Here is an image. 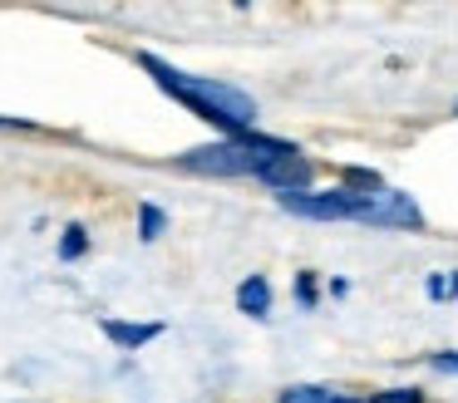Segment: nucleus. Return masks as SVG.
<instances>
[{
  "instance_id": "obj_14",
  "label": "nucleus",
  "mask_w": 458,
  "mask_h": 403,
  "mask_svg": "<svg viewBox=\"0 0 458 403\" xmlns=\"http://www.w3.org/2000/svg\"><path fill=\"white\" fill-rule=\"evenodd\" d=\"M454 113H458V108H454Z\"/></svg>"
},
{
  "instance_id": "obj_4",
  "label": "nucleus",
  "mask_w": 458,
  "mask_h": 403,
  "mask_svg": "<svg viewBox=\"0 0 458 403\" xmlns=\"http://www.w3.org/2000/svg\"><path fill=\"white\" fill-rule=\"evenodd\" d=\"M365 226H379V231H424V206L409 192H399V187L385 182L379 192H369Z\"/></svg>"
},
{
  "instance_id": "obj_13",
  "label": "nucleus",
  "mask_w": 458,
  "mask_h": 403,
  "mask_svg": "<svg viewBox=\"0 0 458 403\" xmlns=\"http://www.w3.org/2000/svg\"><path fill=\"white\" fill-rule=\"evenodd\" d=\"M428 369H438V374H458V349H438V354H428Z\"/></svg>"
},
{
  "instance_id": "obj_9",
  "label": "nucleus",
  "mask_w": 458,
  "mask_h": 403,
  "mask_svg": "<svg viewBox=\"0 0 458 403\" xmlns=\"http://www.w3.org/2000/svg\"><path fill=\"white\" fill-rule=\"evenodd\" d=\"M163 231H168V212L153 206V202H143L139 206V236H143V241H158Z\"/></svg>"
},
{
  "instance_id": "obj_5",
  "label": "nucleus",
  "mask_w": 458,
  "mask_h": 403,
  "mask_svg": "<svg viewBox=\"0 0 458 403\" xmlns=\"http://www.w3.org/2000/svg\"><path fill=\"white\" fill-rule=\"evenodd\" d=\"M276 403H365V393L350 383H286L276 389Z\"/></svg>"
},
{
  "instance_id": "obj_2",
  "label": "nucleus",
  "mask_w": 458,
  "mask_h": 403,
  "mask_svg": "<svg viewBox=\"0 0 458 403\" xmlns=\"http://www.w3.org/2000/svg\"><path fill=\"white\" fill-rule=\"evenodd\" d=\"M139 69H148V79L163 88L168 98H178L188 113H198L202 123H212L222 138H242V133H257V98L247 88L227 84V79H208V74H188V69L168 64V59L139 49Z\"/></svg>"
},
{
  "instance_id": "obj_6",
  "label": "nucleus",
  "mask_w": 458,
  "mask_h": 403,
  "mask_svg": "<svg viewBox=\"0 0 458 403\" xmlns=\"http://www.w3.org/2000/svg\"><path fill=\"white\" fill-rule=\"evenodd\" d=\"M104 334H109V344H119V349H143V344H153L163 334V324L158 320H143V324H133V320H104Z\"/></svg>"
},
{
  "instance_id": "obj_8",
  "label": "nucleus",
  "mask_w": 458,
  "mask_h": 403,
  "mask_svg": "<svg viewBox=\"0 0 458 403\" xmlns=\"http://www.w3.org/2000/svg\"><path fill=\"white\" fill-rule=\"evenodd\" d=\"M365 403H428V393L419 389V383H394V389L365 393Z\"/></svg>"
},
{
  "instance_id": "obj_11",
  "label": "nucleus",
  "mask_w": 458,
  "mask_h": 403,
  "mask_svg": "<svg viewBox=\"0 0 458 403\" xmlns=\"http://www.w3.org/2000/svg\"><path fill=\"white\" fill-rule=\"evenodd\" d=\"M291 290H296V305H301V310H316V305H320V281H316V271H296V285H291Z\"/></svg>"
},
{
  "instance_id": "obj_12",
  "label": "nucleus",
  "mask_w": 458,
  "mask_h": 403,
  "mask_svg": "<svg viewBox=\"0 0 458 403\" xmlns=\"http://www.w3.org/2000/svg\"><path fill=\"white\" fill-rule=\"evenodd\" d=\"M84 251H89V231H84V226H64V236H60V261H80Z\"/></svg>"
},
{
  "instance_id": "obj_10",
  "label": "nucleus",
  "mask_w": 458,
  "mask_h": 403,
  "mask_svg": "<svg viewBox=\"0 0 458 403\" xmlns=\"http://www.w3.org/2000/svg\"><path fill=\"white\" fill-rule=\"evenodd\" d=\"M424 290H428V300H434V305L458 300V271H434V275H428Z\"/></svg>"
},
{
  "instance_id": "obj_1",
  "label": "nucleus",
  "mask_w": 458,
  "mask_h": 403,
  "mask_svg": "<svg viewBox=\"0 0 458 403\" xmlns=\"http://www.w3.org/2000/svg\"><path fill=\"white\" fill-rule=\"evenodd\" d=\"M178 167L202 177H247V182L271 187L276 197L310 192V177H316V163L296 143L271 133H242V138H217V143L188 147L178 157Z\"/></svg>"
},
{
  "instance_id": "obj_3",
  "label": "nucleus",
  "mask_w": 458,
  "mask_h": 403,
  "mask_svg": "<svg viewBox=\"0 0 458 403\" xmlns=\"http://www.w3.org/2000/svg\"><path fill=\"white\" fill-rule=\"evenodd\" d=\"M276 202H281V212L306 216V222H365L369 192H355V187L335 182V187H320V192L310 187V192H296V197H276Z\"/></svg>"
},
{
  "instance_id": "obj_7",
  "label": "nucleus",
  "mask_w": 458,
  "mask_h": 403,
  "mask_svg": "<svg viewBox=\"0 0 458 403\" xmlns=\"http://www.w3.org/2000/svg\"><path fill=\"white\" fill-rule=\"evenodd\" d=\"M237 310L247 315V320H267L271 315V281L267 275H247V281L237 285Z\"/></svg>"
}]
</instances>
